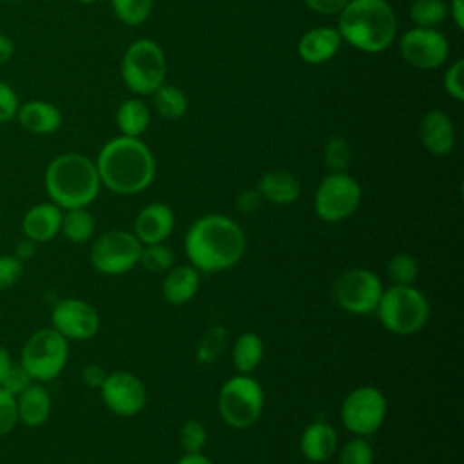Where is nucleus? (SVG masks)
<instances>
[{"instance_id": "obj_40", "label": "nucleus", "mask_w": 464, "mask_h": 464, "mask_svg": "<svg viewBox=\"0 0 464 464\" xmlns=\"http://www.w3.org/2000/svg\"><path fill=\"white\" fill-rule=\"evenodd\" d=\"M18 107H20V102L16 92L9 83L0 80V123L11 121L13 118H16Z\"/></svg>"}, {"instance_id": "obj_43", "label": "nucleus", "mask_w": 464, "mask_h": 464, "mask_svg": "<svg viewBox=\"0 0 464 464\" xmlns=\"http://www.w3.org/2000/svg\"><path fill=\"white\" fill-rule=\"evenodd\" d=\"M312 11L319 14H339L350 0H303Z\"/></svg>"}, {"instance_id": "obj_42", "label": "nucleus", "mask_w": 464, "mask_h": 464, "mask_svg": "<svg viewBox=\"0 0 464 464\" xmlns=\"http://www.w3.org/2000/svg\"><path fill=\"white\" fill-rule=\"evenodd\" d=\"M263 198L259 194L257 188H246L243 192L237 194L236 198V208L241 212V214H254L261 208L263 205Z\"/></svg>"}, {"instance_id": "obj_17", "label": "nucleus", "mask_w": 464, "mask_h": 464, "mask_svg": "<svg viewBox=\"0 0 464 464\" xmlns=\"http://www.w3.org/2000/svg\"><path fill=\"white\" fill-rule=\"evenodd\" d=\"M419 138L430 154L446 156L455 147V125L444 111L431 109L420 118Z\"/></svg>"}, {"instance_id": "obj_28", "label": "nucleus", "mask_w": 464, "mask_h": 464, "mask_svg": "<svg viewBox=\"0 0 464 464\" xmlns=\"http://www.w3.org/2000/svg\"><path fill=\"white\" fill-rule=\"evenodd\" d=\"M152 98H154L156 111L165 120H179L181 116H185V112L188 109L187 94L179 87H176V85L161 83L152 92Z\"/></svg>"}, {"instance_id": "obj_32", "label": "nucleus", "mask_w": 464, "mask_h": 464, "mask_svg": "<svg viewBox=\"0 0 464 464\" xmlns=\"http://www.w3.org/2000/svg\"><path fill=\"white\" fill-rule=\"evenodd\" d=\"M111 7L120 22L127 25H140L149 18L152 0H111Z\"/></svg>"}, {"instance_id": "obj_31", "label": "nucleus", "mask_w": 464, "mask_h": 464, "mask_svg": "<svg viewBox=\"0 0 464 464\" xmlns=\"http://www.w3.org/2000/svg\"><path fill=\"white\" fill-rule=\"evenodd\" d=\"M386 272L393 285H413L419 277V261L408 252H399L388 261Z\"/></svg>"}, {"instance_id": "obj_34", "label": "nucleus", "mask_w": 464, "mask_h": 464, "mask_svg": "<svg viewBox=\"0 0 464 464\" xmlns=\"http://www.w3.org/2000/svg\"><path fill=\"white\" fill-rule=\"evenodd\" d=\"M375 451L366 437H353L339 451V464H373Z\"/></svg>"}, {"instance_id": "obj_2", "label": "nucleus", "mask_w": 464, "mask_h": 464, "mask_svg": "<svg viewBox=\"0 0 464 464\" xmlns=\"http://www.w3.org/2000/svg\"><path fill=\"white\" fill-rule=\"evenodd\" d=\"M94 163L102 185L121 196L145 190L156 174L150 149L140 138L123 134L109 140Z\"/></svg>"}, {"instance_id": "obj_13", "label": "nucleus", "mask_w": 464, "mask_h": 464, "mask_svg": "<svg viewBox=\"0 0 464 464\" xmlns=\"http://www.w3.org/2000/svg\"><path fill=\"white\" fill-rule=\"evenodd\" d=\"M98 390L103 404L118 417H134L147 402L143 381L127 370H114L107 373Z\"/></svg>"}, {"instance_id": "obj_6", "label": "nucleus", "mask_w": 464, "mask_h": 464, "mask_svg": "<svg viewBox=\"0 0 464 464\" xmlns=\"http://www.w3.org/2000/svg\"><path fill=\"white\" fill-rule=\"evenodd\" d=\"M265 406V392L257 379L236 373L227 379L218 393L221 419L234 430H246L257 422Z\"/></svg>"}, {"instance_id": "obj_50", "label": "nucleus", "mask_w": 464, "mask_h": 464, "mask_svg": "<svg viewBox=\"0 0 464 464\" xmlns=\"http://www.w3.org/2000/svg\"><path fill=\"white\" fill-rule=\"evenodd\" d=\"M4 2H18V0H4Z\"/></svg>"}, {"instance_id": "obj_10", "label": "nucleus", "mask_w": 464, "mask_h": 464, "mask_svg": "<svg viewBox=\"0 0 464 464\" xmlns=\"http://www.w3.org/2000/svg\"><path fill=\"white\" fill-rule=\"evenodd\" d=\"M388 402L384 393L370 384L353 388L341 404V422L343 426L357 435L370 437L373 435L386 419Z\"/></svg>"}, {"instance_id": "obj_19", "label": "nucleus", "mask_w": 464, "mask_h": 464, "mask_svg": "<svg viewBox=\"0 0 464 464\" xmlns=\"http://www.w3.org/2000/svg\"><path fill=\"white\" fill-rule=\"evenodd\" d=\"M341 34L337 27L323 25L308 29L297 44V54L306 63H324L335 56L341 47Z\"/></svg>"}, {"instance_id": "obj_37", "label": "nucleus", "mask_w": 464, "mask_h": 464, "mask_svg": "<svg viewBox=\"0 0 464 464\" xmlns=\"http://www.w3.org/2000/svg\"><path fill=\"white\" fill-rule=\"evenodd\" d=\"M18 424L16 395L0 386V435H7Z\"/></svg>"}, {"instance_id": "obj_16", "label": "nucleus", "mask_w": 464, "mask_h": 464, "mask_svg": "<svg viewBox=\"0 0 464 464\" xmlns=\"http://www.w3.org/2000/svg\"><path fill=\"white\" fill-rule=\"evenodd\" d=\"M174 210L167 203H149L138 212L132 234L141 245L165 243L174 230Z\"/></svg>"}, {"instance_id": "obj_12", "label": "nucleus", "mask_w": 464, "mask_h": 464, "mask_svg": "<svg viewBox=\"0 0 464 464\" xmlns=\"http://www.w3.org/2000/svg\"><path fill=\"white\" fill-rule=\"evenodd\" d=\"M382 290V281L373 270L348 268L334 283V299L348 314L368 315L375 312Z\"/></svg>"}, {"instance_id": "obj_9", "label": "nucleus", "mask_w": 464, "mask_h": 464, "mask_svg": "<svg viewBox=\"0 0 464 464\" xmlns=\"http://www.w3.org/2000/svg\"><path fill=\"white\" fill-rule=\"evenodd\" d=\"M362 188L355 178L344 172L326 174L315 188L314 210L326 223H339L350 218L361 205Z\"/></svg>"}, {"instance_id": "obj_14", "label": "nucleus", "mask_w": 464, "mask_h": 464, "mask_svg": "<svg viewBox=\"0 0 464 464\" xmlns=\"http://www.w3.org/2000/svg\"><path fill=\"white\" fill-rule=\"evenodd\" d=\"M399 53L406 63L417 69H437L440 67L448 54V38L437 29L413 27L408 29L399 40Z\"/></svg>"}, {"instance_id": "obj_46", "label": "nucleus", "mask_w": 464, "mask_h": 464, "mask_svg": "<svg viewBox=\"0 0 464 464\" xmlns=\"http://www.w3.org/2000/svg\"><path fill=\"white\" fill-rule=\"evenodd\" d=\"M13 364H14V362H13V359H11V353L7 352V348H4V346L0 344V386L4 384L5 377L9 375Z\"/></svg>"}, {"instance_id": "obj_5", "label": "nucleus", "mask_w": 464, "mask_h": 464, "mask_svg": "<svg viewBox=\"0 0 464 464\" xmlns=\"http://www.w3.org/2000/svg\"><path fill=\"white\" fill-rule=\"evenodd\" d=\"M375 312L388 332L411 335L426 326L430 319V301L413 285H392L382 290Z\"/></svg>"}, {"instance_id": "obj_39", "label": "nucleus", "mask_w": 464, "mask_h": 464, "mask_svg": "<svg viewBox=\"0 0 464 464\" xmlns=\"http://www.w3.org/2000/svg\"><path fill=\"white\" fill-rule=\"evenodd\" d=\"M24 274V263L16 256H0V290L11 288Z\"/></svg>"}, {"instance_id": "obj_38", "label": "nucleus", "mask_w": 464, "mask_h": 464, "mask_svg": "<svg viewBox=\"0 0 464 464\" xmlns=\"http://www.w3.org/2000/svg\"><path fill=\"white\" fill-rule=\"evenodd\" d=\"M462 76H464V60H457L446 69L444 78H442L444 91L457 102L464 100V80H462Z\"/></svg>"}, {"instance_id": "obj_11", "label": "nucleus", "mask_w": 464, "mask_h": 464, "mask_svg": "<svg viewBox=\"0 0 464 464\" xmlns=\"http://www.w3.org/2000/svg\"><path fill=\"white\" fill-rule=\"evenodd\" d=\"M141 243L129 230H109L91 245V265L103 276H121L140 261Z\"/></svg>"}, {"instance_id": "obj_7", "label": "nucleus", "mask_w": 464, "mask_h": 464, "mask_svg": "<svg viewBox=\"0 0 464 464\" xmlns=\"http://www.w3.org/2000/svg\"><path fill=\"white\" fill-rule=\"evenodd\" d=\"M69 359V341L53 326L34 332L24 344L20 364L34 382L56 379Z\"/></svg>"}, {"instance_id": "obj_35", "label": "nucleus", "mask_w": 464, "mask_h": 464, "mask_svg": "<svg viewBox=\"0 0 464 464\" xmlns=\"http://www.w3.org/2000/svg\"><path fill=\"white\" fill-rule=\"evenodd\" d=\"M323 158H324V163L330 169V172H344L352 160L348 141L341 136L328 138V141L324 143V149H323Z\"/></svg>"}, {"instance_id": "obj_20", "label": "nucleus", "mask_w": 464, "mask_h": 464, "mask_svg": "<svg viewBox=\"0 0 464 464\" xmlns=\"http://www.w3.org/2000/svg\"><path fill=\"white\" fill-rule=\"evenodd\" d=\"M299 448L306 460L326 462L337 451V431L326 420H314L303 430Z\"/></svg>"}, {"instance_id": "obj_1", "label": "nucleus", "mask_w": 464, "mask_h": 464, "mask_svg": "<svg viewBox=\"0 0 464 464\" xmlns=\"http://www.w3.org/2000/svg\"><path fill=\"white\" fill-rule=\"evenodd\" d=\"M183 248L188 263L214 274L232 268L246 250V234L237 221L223 214H205L187 230Z\"/></svg>"}, {"instance_id": "obj_44", "label": "nucleus", "mask_w": 464, "mask_h": 464, "mask_svg": "<svg viewBox=\"0 0 464 464\" xmlns=\"http://www.w3.org/2000/svg\"><path fill=\"white\" fill-rule=\"evenodd\" d=\"M105 372L102 366L98 364H87L83 370H82V381L85 386L89 388H100L103 379H105Z\"/></svg>"}, {"instance_id": "obj_36", "label": "nucleus", "mask_w": 464, "mask_h": 464, "mask_svg": "<svg viewBox=\"0 0 464 464\" xmlns=\"http://www.w3.org/2000/svg\"><path fill=\"white\" fill-rule=\"evenodd\" d=\"M179 444L185 453H203V448L207 444L205 424L196 419L185 420L179 430Z\"/></svg>"}, {"instance_id": "obj_48", "label": "nucleus", "mask_w": 464, "mask_h": 464, "mask_svg": "<svg viewBox=\"0 0 464 464\" xmlns=\"http://www.w3.org/2000/svg\"><path fill=\"white\" fill-rule=\"evenodd\" d=\"M176 464H214V462L203 453H183Z\"/></svg>"}, {"instance_id": "obj_49", "label": "nucleus", "mask_w": 464, "mask_h": 464, "mask_svg": "<svg viewBox=\"0 0 464 464\" xmlns=\"http://www.w3.org/2000/svg\"><path fill=\"white\" fill-rule=\"evenodd\" d=\"M78 2H83V4H92V2H96V0H78Z\"/></svg>"}, {"instance_id": "obj_25", "label": "nucleus", "mask_w": 464, "mask_h": 464, "mask_svg": "<svg viewBox=\"0 0 464 464\" xmlns=\"http://www.w3.org/2000/svg\"><path fill=\"white\" fill-rule=\"evenodd\" d=\"M265 355L263 339L256 332H243L232 344V364L237 373L252 375Z\"/></svg>"}, {"instance_id": "obj_45", "label": "nucleus", "mask_w": 464, "mask_h": 464, "mask_svg": "<svg viewBox=\"0 0 464 464\" xmlns=\"http://www.w3.org/2000/svg\"><path fill=\"white\" fill-rule=\"evenodd\" d=\"M448 13L457 29H464V0H451Z\"/></svg>"}, {"instance_id": "obj_18", "label": "nucleus", "mask_w": 464, "mask_h": 464, "mask_svg": "<svg viewBox=\"0 0 464 464\" xmlns=\"http://www.w3.org/2000/svg\"><path fill=\"white\" fill-rule=\"evenodd\" d=\"M63 210L53 201L36 203L22 219V232L33 243H47L60 234Z\"/></svg>"}, {"instance_id": "obj_30", "label": "nucleus", "mask_w": 464, "mask_h": 464, "mask_svg": "<svg viewBox=\"0 0 464 464\" xmlns=\"http://www.w3.org/2000/svg\"><path fill=\"white\" fill-rule=\"evenodd\" d=\"M174 252L165 243H152V245H141L140 261L145 270L149 272H167L174 266Z\"/></svg>"}, {"instance_id": "obj_47", "label": "nucleus", "mask_w": 464, "mask_h": 464, "mask_svg": "<svg viewBox=\"0 0 464 464\" xmlns=\"http://www.w3.org/2000/svg\"><path fill=\"white\" fill-rule=\"evenodd\" d=\"M13 53H14V45H13L11 38H7L5 34L0 33V65L7 63L13 56Z\"/></svg>"}, {"instance_id": "obj_15", "label": "nucleus", "mask_w": 464, "mask_h": 464, "mask_svg": "<svg viewBox=\"0 0 464 464\" xmlns=\"http://www.w3.org/2000/svg\"><path fill=\"white\" fill-rule=\"evenodd\" d=\"M51 324L67 341H87L100 330V314L83 299L65 297L54 304Z\"/></svg>"}, {"instance_id": "obj_33", "label": "nucleus", "mask_w": 464, "mask_h": 464, "mask_svg": "<svg viewBox=\"0 0 464 464\" xmlns=\"http://www.w3.org/2000/svg\"><path fill=\"white\" fill-rule=\"evenodd\" d=\"M225 344H227V330L223 326H212L210 330L205 332V335L198 343V350H196L198 362L201 364L214 362L221 355Z\"/></svg>"}, {"instance_id": "obj_4", "label": "nucleus", "mask_w": 464, "mask_h": 464, "mask_svg": "<svg viewBox=\"0 0 464 464\" xmlns=\"http://www.w3.org/2000/svg\"><path fill=\"white\" fill-rule=\"evenodd\" d=\"M47 196L62 210L89 207L102 187L96 163L80 152H63L51 160L44 174Z\"/></svg>"}, {"instance_id": "obj_8", "label": "nucleus", "mask_w": 464, "mask_h": 464, "mask_svg": "<svg viewBox=\"0 0 464 464\" xmlns=\"http://www.w3.org/2000/svg\"><path fill=\"white\" fill-rule=\"evenodd\" d=\"M165 54L150 38L132 42L121 58L123 83L136 94H152L165 80Z\"/></svg>"}, {"instance_id": "obj_41", "label": "nucleus", "mask_w": 464, "mask_h": 464, "mask_svg": "<svg viewBox=\"0 0 464 464\" xmlns=\"http://www.w3.org/2000/svg\"><path fill=\"white\" fill-rule=\"evenodd\" d=\"M33 382V379L27 375V372L22 368V364H13L9 375L5 377L2 388H5L7 392L18 395L24 388H27Z\"/></svg>"}, {"instance_id": "obj_21", "label": "nucleus", "mask_w": 464, "mask_h": 464, "mask_svg": "<svg viewBox=\"0 0 464 464\" xmlns=\"http://www.w3.org/2000/svg\"><path fill=\"white\" fill-rule=\"evenodd\" d=\"M201 285V272L196 270L190 263L187 265H174L167 270L161 294L167 303L170 304H185L196 297Z\"/></svg>"}, {"instance_id": "obj_22", "label": "nucleus", "mask_w": 464, "mask_h": 464, "mask_svg": "<svg viewBox=\"0 0 464 464\" xmlns=\"http://www.w3.org/2000/svg\"><path fill=\"white\" fill-rule=\"evenodd\" d=\"M16 120L31 134H53L62 125V112L51 102L29 100L18 107Z\"/></svg>"}, {"instance_id": "obj_27", "label": "nucleus", "mask_w": 464, "mask_h": 464, "mask_svg": "<svg viewBox=\"0 0 464 464\" xmlns=\"http://www.w3.org/2000/svg\"><path fill=\"white\" fill-rule=\"evenodd\" d=\"M94 228H96V223L92 214L87 210V207L63 210L60 232L67 241L74 245H83L92 239Z\"/></svg>"}, {"instance_id": "obj_23", "label": "nucleus", "mask_w": 464, "mask_h": 464, "mask_svg": "<svg viewBox=\"0 0 464 464\" xmlns=\"http://www.w3.org/2000/svg\"><path fill=\"white\" fill-rule=\"evenodd\" d=\"M18 422L27 428L42 426L51 415V395L42 384H29L16 395Z\"/></svg>"}, {"instance_id": "obj_24", "label": "nucleus", "mask_w": 464, "mask_h": 464, "mask_svg": "<svg viewBox=\"0 0 464 464\" xmlns=\"http://www.w3.org/2000/svg\"><path fill=\"white\" fill-rule=\"evenodd\" d=\"M263 199L276 203V205H288L294 203L301 194L299 179L283 169L266 170L256 187Z\"/></svg>"}, {"instance_id": "obj_3", "label": "nucleus", "mask_w": 464, "mask_h": 464, "mask_svg": "<svg viewBox=\"0 0 464 464\" xmlns=\"http://www.w3.org/2000/svg\"><path fill=\"white\" fill-rule=\"evenodd\" d=\"M337 31L362 53H381L397 34V16L386 0H350L339 13Z\"/></svg>"}, {"instance_id": "obj_26", "label": "nucleus", "mask_w": 464, "mask_h": 464, "mask_svg": "<svg viewBox=\"0 0 464 464\" xmlns=\"http://www.w3.org/2000/svg\"><path fill=\"white\" fill-rule=\"evenodd\" d=\"M150 123V111L140 98H129L121 102L116 111V125L123 136L140 138Z\"/></svg>"}, {"instance_id": "obj_29", "label": "nucleus", "mask_w": 464, "mask_h": 464, "mask_svg": "<svg viewBox=\"0 0 464 464\" xmlns=\"http://www.w3.org/2000/svg\"><path fill=\"white\" fill-rule=\"evenodd\" d=\"M448 18V4L444 0H413L410 4V20L415 27L435 29Z\"/></svg>"}]
</instances>
